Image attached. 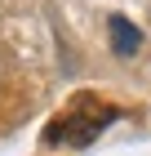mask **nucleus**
<instances>
[{
    "mask_svg": "<svg viewBox=\"0 0 151 156\" xmlns=\"http://www.w3.org/2000/svg\"><path fill=\"white\" fill-rule=\"evenodd\" d=\"M116 116H120V112L111 107V103L80 98V103H76V107L58 120V125H49V129H45V138H49V143H67V147H89Z\"/></svg>",
    "mask_w": 151,
    "mask_h": 156,
    "instance_id": "obj_1",
    "label": "nucleus"
},
{
    "mask_svg": "<svg viewBox=\"0 0 151 156\" xmlns=\"http://www.w3.org/2000/svg\"><path fill=\"white\" fill-rule=\"evenodd\" d=\"M107 31H111V49H116L120 58H133V54L142 49V31L129 23V18H120V13L107 18Z\"/></svg>",
    "mask_w": 151,
    "mask_h": 156,
    "instance_id": "obj_2",
    "label": "nucleus"
}]
</instances>
